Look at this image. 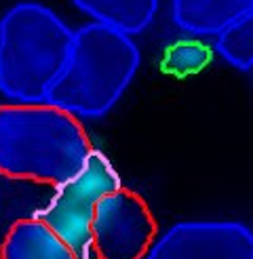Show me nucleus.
<instances>
[{"label":"nucleus","instance_id":"10","mask_svg":"<svg viewBox=\"0 0 253 259\" xmlns=\"http://www.w3.org/2000/svg\"><path fill=\"white\" fill-rule=\"evenodd\" d=\"M215 49L236 70L253 68V11L238 17L218 34Z\"/></svg>","mask_w":253,"mask_h":259},{"label":"nucleus","instance_id":"4","mask_svg":"<svg viewBox=\"0 0 253 259\" xmlns=\"http://www.w3.org/2000/svg\"><path fill=\"white\" fill-rule=\"evenodd\" d=\"M122 188L118 171L101 150L89 152L80 171L68 181L55 186L49 204L34 217L45 222L55 234L78 255V259L93 257L91 222L97 202L106 194Z\"/></svg>","mask_w":253,"mask_h":259},{"label":"nucleus","instance_id":"7","mask_svg":"<svg viewBox=\"0 0 253 259\" xmlns=\"http://www.w3.org/2000/svg\"><path fill=\"white\" fill-rule=\"evenodd\" d=\"M0 259H78V255L38 217H23L9 228Z\"/></svg>","mask_w":253,"mask_h":259},{"label":"nucleus","instance_id":"5","mask_svg":"<svg viewBox=\"0 0 253 259\" xmlns=\"http://www.w3.org/2000/svg\"><path fill=\"white\" fill-rule=\"evenodd\" d=\"M154 240V215L137 192L118 188L97 202L91 222L95 259H144Z\"/></svg>","mask_w":253,"mask_h":259},{"label":"nucleus","instance_id":"12","mask_svg":"<svg viewBox=\"0 0 253 259\" xmlns=\"http://www.w3.org/2000/svg\"><path fill=\"white\" fill-rule=\"evenodd\" d=\"M87 259H95V255H93V257H87Z\"/></svg>","mask_w":253,"mask_h":259},{"label":"nucleus","instance_id":"11","mask_svg":"<svg viewBox=\"0 0 253 259\" xmlns=\"http://www.w3.org/2000/svg\"><path fill=\"white\" fill-rule=\"evenodd\" d=\"M211 57L213 53L207 45L198 40H182L164 51L160 66L167 74L184 78V76L198 74L202 68H207V63H211Z\"/></svg>","mask_w":253,"mask_h":259},{"label":"nucleus","instance_id":"8","mask_svg":"<svg viewBox=\"0 0 253 259\" xmlns=\"http://www.w3.org/2000/svg\"><path fill=\"white\" fill-rule=\"evenodd\" d=\"M253 11V0H173V21L194 36L220 34Z\"/></svg>","mask_w":253,"mask_h":259},{"label":"nucleus","instance_id":"1","mask_svg":"<svg viewBox=\"0 0 253 259\" xmlns=\"http://www.w3.org/2000/svg\"><path fill=\"white\" fill-rule=\"evenodd\" d=\"M93 144L74 114L51 103L0 106V175L59 186L80 171Z\"/></svg>","mask_w":253,"mask_h":259},{"label":"nucleus","instance_id":"9","mask_svg":"<svg viewBox=\"0 0 253 259\" xmlns=\"http://www.w3.org/2000/svg\"><path fill=\"white\" fill-rule=\"evenodd\" d=\"M93 21L126 36L144 32L158 11V0H72Z\"/></svg>","mask_w":253,"mask_h":259},{"label":"nucleus","instance_id":"3","mask_svg":"<svg viewBox=\"0 0 253 259\" xmlns=\"http://www.w3.org/2000/svg\"><path fill=\"white\" fill-rule=\"evenodd\" d=\"M74 32L40 3H17L0 19V93L13 103H45L66 68Z\"/></svg>","mask_w":253,"mask_h":259},{"label":"nucleus","instance_id":"6","mask_svg":"<svg viewBox=\"0 0 253 259\" xmlns=\"http://www.w3.org/2000/svg\"><path fill=\"white\" fill-rule=\"evenodd\" d=\"M144 259H253V232L238 222H180Z\"/></svg>","mask_w":253,"mask_h":259},{"label":"nucleus","instance_id":"2","mask_svg":"<svg viewBox=\"0 0 253 259\" xmlns=\"http://www.w3.org/2000/svg\"><path fill=\"white\" fill-rule=\"evenodd\" d=\"M139 68V49L118 30L87 23L74 32L66 68L47 91V103L74 116L97 118L122 97Z\"/></svg>","mask_w":253,"mask_h":259}]
</instances>
